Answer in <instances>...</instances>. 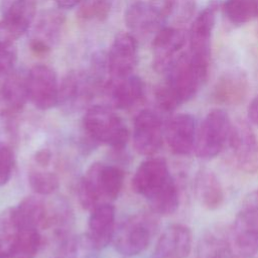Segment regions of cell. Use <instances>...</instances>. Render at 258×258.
I'll use <instances>...</instances> for the list:
<instances>
[{"mask_svg": "<svg viewBox=\"0 0 258 258\" xmlns=\"http://www.w3.org/2000/svg\"><path fill=\"white\" fill-rule=\"evenodd\" d=\"M132 188L149 202L156 215L169 216L178 209V186L163 158L150 157L141 162L132 178Z\"/></svg>", "mask_w": 258, "mask_h": 258, "instance_id": "6da1fadb", "label": "cell"}, {"mask_svg": "<svg viewBox=\"0 0 258 258\" xmlns=\"http://www.w3.org/2000/svg\"><path fill=\"white\" fill-rule=\"evenodd\" d=\"M192 63L188 52H183L165 73V79L155 91L157 106L163 112H172L191 100L207 82Z\"/></svg>", "mask_w": 258, "mask_h": 258, "instance_id": "7a4b0ae2", "label": "cell"}, {"mask_svg": "<svg viewBox=\"0 0 258 258\" xmlns=\"http://www.w3.org/2000/svg\"><path fill=\"white\" fill-rule=\"evenodd\" d=\"M124 180L123 171L114 165L93 163L82 177L78 196L81 205L93 210L103 204H111L121 191Z\"/></svg>", "mask_w": 258, "mask_h": 258, "instance_id": "3957f363", "label": "cell"}, {"mask_svg": "<svg viewBox=\"0 0 258 258\" xmlns=\"http://www.w3.org/2000/svg\"><path fill=\"white\" fill-rule=\"evenodd\" d=\"M83 127L92 140L114 149L124 148L130 137L122 119L104 105H95L86 111Z\"/></svg>", "mask_w": 258, "mask_h": 258, "instance_id": "277c9868", "label": "cell"}, {"mask_svg": "<svg viewBox=\"0 0 258 258\" xmlns=\"http://www.w3.org/2000/svg\"><path fill=\"white\" fill-rule=\"evenodd\" d=\"M227 232L240 258H252L258 253V188L245 198Z\"/></svg>", "mask_w": 258, "mask_h": 258, "instance_id": "5b68a950", "label": "cell"}, {"mask_svg": "<svg viewBox=\"0 0 258 258\" xmlns=\"http://www.w3.org/2000/svg\"><path fill=\"white\" fill-rule=\"evenodd\" d=\"M156 214H135L116 228L113 243L116 250L125 256H135L143 252L151 243L158 230Z\"/></svg>", "mask_w": 258, "mask_h": 258, "instance_id": "8992f818", "label": "cell"}, {"mask_svg": "<svg viewBox=\"0 0 258 258\" xmlns=\"http://www.w3.org/2000/svg\"><path fill=\"white\" fill-rule=\"evenodd\" d=\"M219 8L218 0L209 2L195 18L188 32L189 57L195 67L207 78L210 72L212 35Z\"/></svg>", "mask_w": 258, "mask_h": 258, "instance_id": "52a82bcc", "label": "cell"}, {"mask_svg": "<svg viewBox=\"0 0 258 258\" xmlns=\"http://www.w3.org/2000/svg\"><path fill=\"white\" fill-rule=\"evenodd\" d=\"M229 114L223 109H213L198 126L195 152L204 160L218 156L228 145L232 127Z\"/></svg>", "mask_w": 258, "mask_h": 258, "instance_id": "ba28073f", "label": "cell"}, {"mask_svg": "<svg viewBox=\"0 0 258 258\" xmlns=\"http://www.w3.org/2000/svg\"><path fill=\"white\" fill-rule=\"evenodd\" d=\"M228 146L241 171L248 174L258 171V137L247 121L232 122Z\"/></svg>", "mask_w": 258, "mask_h": 258, "instance_id": "9c48e42d", "label": "cell"}, {"mask_svg": "<svg viewBox=\"0 0 258 258\" xmlns=\"http://www.w3.org/2000/svg\"><path fill=\"white\" fill-rule=\"evenodd\" d=\"M28 100L38 109L47 110L58 104L59 84L55 72L45 64H35L26 73Z\"/></svg>", "mask_w": 258, "mask_h": 258, "instance_id": "30bf717a", "label": "cell"}, {"mask_svg": "<svg viewBox=\"0 0 258 258\" xmlns=\"http://www.w3.org/2000/svg\"><path fill=\"white\" fill-rule=\"evenodd\" d=\"M188 35L183 29L164 26L153 37L152 67L155 72L165 74L184 52Z\"/></svg>", "mask_w": 258, "mask_h": 258, "instance_id": "8fae6325", "label": "cell"}, {"mask_svg": "<svg viewBox=\"0 0 258 258\" xmlns=\"http://www.w3.org/2000/svg\"><path fill=\"white\" fill-rule=\"evenodd\" d=\"M164 140V123L153 110L140 111L133 125V145L135 150L144 156L154 155Z\"/></svg>", "mask_w": 258, "mask_h": 258, "instance_id": "7c38bea8", "label": "cell"}, {"mask_svg": "<svg viewBox=\"0 0 258 258\" xmlns=\"http://www.w3.org/2000/svg\"><path fill=\"white\" fill-rule=\"evenodd\" d=\"M101 90L99 84L87 71H73L66 75L59 84L58 104L69 111L85 107Z\"/></svg>", "mask_w": 258, "mask_h": 258, "instance_id": "4fadbf2b", "label": "cell"}, {"mask_svg": "<svg viewBox=\"0 0 258 258\" xmlns=\"http://www.w3.org/2000/svg\"><path fill=\"white\" fill-rule=\"evenodd\" d=\"M35 0H7L0 20V40L14 41L24 34L34 21Z\"/></svg>", "mask_w": 258, "mask_h": 258, "instance_id": "5bb4252c", "label": "cell"}, {"mask_svg": "<svg viewBox=\"0 0 258 258\" xmlns=\"http://www.w3.org/2000/svg\"><path fill=\"white\" fill-rule=\"evenodd\" d=\"M198 125L195 117L179 113L164 123V139L172 153L186 156L195 151Z\"/></svg>", "mask_w": 258, "mask_h": 258, "instance_id": "9a60e30c", "label": "cell"}, {"mask_svg": "<svg viewBox=\"0 0 258 258\" xmlns=\"http://www.w3.org/2000/svg\"><path fill=\"white\" fill-rule=\"evenodd\" d=\"M137 62V38L128 32L117 34L107 53L109 79L122 78L133 74Z\"/></svg>", "mask_w": 258, "mask_h": 258, "instance_id": "2e32d148", "label": "cell"}, {"mask_svg": "<svg viewBox=\"0 0 258 258\" xmlns=\"http://www.w3.org/2000/svg\"><path fill=\"white\" fill-rule=\"evenodd\" d=\"M63 24L64 15L59 10L48 9L42 12L31 29L30 49L37 54L50 51L59 40Z\"/></svg>", "mask_w": 258, "mask_h": 258, "instance_id": "e0dca14e", "label": "cell"}, {"mask_svg": "<svg viewBox=\"0 0 258 258\" xmlns=\"http://www.w3.org/2000/svg\"><path fill=\"white\" fill-rule=\"evenodd\" d=\"M124 20L131 34L136 38L155 35L166 23L161 12L151 1L132 3L124 13Z\"/></svg>", "mask_w": 258, "mask_h": 258, "instance_id": "ac0fdd59", "label": "cell"}, {"mask_svg": "<svg viewBox=\"0 0 258 258\" xmlns=\"http://www.w3.org/2000/svg\"><path fill=\"white\" fill-rule=\"evenodd\" d=\"M249 91V79L241 69H232L223 73L212 90V99L222 106L242 104Z\"/></svg>", "mask_w": 258, "mask_h": 258, "instance_id": "d6986e66", "label": "cell"}, {"mask_svg": "<svg viewBox=\"0 0 258 258\" xmlns=\"http://www.w3.org/2000/svg\"><path fill=\"white\" fill-rule=\"evenodd\" d=\"M116 109L128 110L138 105L145 95L143 81L133 74L122 78H110L103 89Z\"/></svg>", "mask_w": 258, "mask_h": 258, "instance_id": "ffe728a7", "label": "cell"}, {"mask_svg": "<svg viewBox=\"0 0 258 258\" xmlns=\"http://www.w3.org/2000/svg\"><path fill=\"white\" fill-rule=\"evenodd\" d=\"M191 248L190 229L182 224H172L159 236L151 258H187Z\"/></svg>", "mask_w": 258, "mask_h": 258, "instance_id": "44dd1931", "label": "cell"}, {"mask_svg": "<svg viewBox=\"0 0 258 258\" xmlns=\"http://www.w3.org/2000/svg\"><path fill=\"white\" fill-rule=\"evenodd\" d=\"M115 231V209L111 204L100 205L91 211L86 237L94 250L107 247L113 241Z\"/></svg>", "mask_w": 258, "mask_h": 258, "instance_id": "7402d4cb", "label": "cell"}, {"mask_svg": "<svg viewBox=\"0 0 258 258\" xmlns=\"http://www.w3.org/2000/svg\"><path fill=\"white\" fill-rule=\"evenodd\" d=\"M194 191L200 205L207 210H218L224 204L223 185L216 173L209 168H201L196 173Z\"/></svg>", "mask_w": 258, "mask_h": 258, "instance_id": "603a6c76", "label": "cell"}, {"mask_svg": "<svg viewBox=\"0 0 258 258\" xmlns=\"http://www.w3.org/2000/svg\"><path fill=\"white\" fill-rule=\"evenodd\" d=\"M12 218L18 227L41 229L49 226V213L44 203L33 197L23 199L16 207L10 208Z\"/></svg>", "mask_w": 258, "mask_h": 258, "instance_id": "cb8c5ba5", "label": "cell"}, {"mask_svg": "<svg viewBox=\"0 0 258 258\" xmlns=\"http://www.w3.org/2000/svg\"><path fill=\"white\" fill-rule=\"evenodd\" d=\"M195 258H240L223 229L206 232L198 242Z\"/></svg>", "mask_w": 258, "mask_h": 258, "instance_id": "d4e9b609", "label": "cell"}, {"mask_svg": "<svg viewBox=\"0 0 258 258\" xmlns=\"http://www.w3.org/2000/svg\"><path fill=\"white\" fill-rule=\"evenodd\" d=\"M26 73L15 70L0 89V105L6 113H15L21 110L28 100Z\"/></svg>", "mask_w": 258, "mask_h": 258, "instance_id": "484cf974", "label": "cell"}, {"mask_svg": "<svg viewBox=\"0 0 258 258\" xmlns=\"http://www.w3.org/2000/svg\"><path fill=\"white\" fill-rule=\"evenodd\" d=\"M167 21L176 24L188 22L196 10V0H150Z\"/></svg>", "mask_w": 258, "mask_h": 258, "instance_id": "4316f807", "label": "cell"}, {"mask_svg": "<svg viewBox=\"0 0 258 258\" xmlns=\"http://www.w3.org/2000/svg\"><path fill=\"white\" fill-rule=\"evenodd\" d=\"M40 245L41 236L39 230L17 226L13 258H33L38 252Z\"/></svg>", "mask_w": 258, "mask_h": 258, "instance_id": "83f0119b", "label": "cell"}, {"mask_svg": "<svg viewBox=\"0 0 258 258\" xmlns=\"http://www.w3.org/2000/svg\"><path fill=\"white\" fill-rule=\"evenodd\" d=\"M221 8L226 18L234 25H243L256 17L252 0H225Z\"/></svg>", "mask_w": 258, "mask_h": 258, "instance_id": "f1b7e54d", "label": "cell"}, {"mask_svg": "<svg viewBox=\"0 0 258 258\" xmlns=\"http://www.w3.org/2000/svg\"><path fill=\"white\" fill-rule=\"evenodd\" d=\"M113 0H81L79 16L84 20H105L112 8Z\"/></svg>", "mask_w": 258, "mask_h": 258, "instance_id": "f546056e", "label": "cell"}, {"mask_svg": "<svg viewBox=\"0 0 258 258\" xmlns=\"http://www.w3.org/2000/svg\"><path fill=\"white\" fill-rule=\"evenodd\" d=\"M28 182L36 194L42 196L54 192L59 185V180L55 173L43 170L30 171L28 174Z\"/></svg>", "mask_w": 258, "mask_h": 258, "instance_id": "4dcf8cb0", "label": "cell"}, {"mask_svg": "<svg viewBox=\"0 0 258 258\" xmlns=\"http://www.w3.org/2000/svg\"><path fill=\"white\" fill-rule=\"evenodd\" d=\"M17 52L12 41L0 40V89L15 72Z\"/></svg>", "mask_w": 258, "mask_h": 258, "instance_id": "1f68e13d", "label": "cell"}, {"mask_svg": "<svg viewBox=\"0 0 258 258\" xmlns=\"http://www.w3.org/2000/svg\"><path fill=\"white\" fill-rule=\"evenodd\" d=\"M13 168V153L5 143H0V186L10 179Z\"/></svg>", "mask_w": 258, "mask_h": 258, "instance_id": "d6a6232c", "label": "cell"}, {"mask_svg": "<svg viewBox=\"0 0 258 258\" xmlns=\"http://www.w3.org/2000/svg\"><path fill=\"white\" fill-rule=\"evenodd\" d=\"M247 116L249 122L258 127V95H256L250 102L247 110Z\"/></svg>", "mask_w": 258, "mask_h": 258, "instance_id": "836d02e7", "label": "cell"}, {"mask_svg": "<svg viewBox=\"0 0 258 258\" xmlns=\"http://www.w3.org/2000/svg\"><path fill=\"white\" fill-rule=\"evenodd\" d=\"M54 2L58 6V8L69 9V8H73L77 5H79L81 0H54Z\"/></svg>", "mask_w": 258, "mask_h": 258, "instance_id": "e575fe53", "label": "cell"}, {"mask_svg": "<svg viewBox=\"0 0 258 258\" xmlns=\"http://www.w3.org/2000/svg\"><path fill=\"white\" fill-rule=\"evenodd\" d=\"M252 3H253V6H254V9H255L256 17H258V0H252Z\"/></svg>", "mask_w": 258, "mask_h": 258, "instance_id": "d590c367", "label": "cell"}]
</instances>
